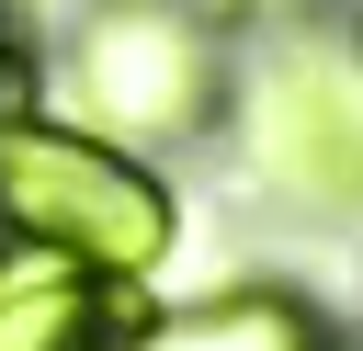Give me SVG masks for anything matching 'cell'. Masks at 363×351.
<instances>
[{
  "mask_svg": "<svg viewBox=\"0 0 363 351\" xmlns=\"http://www.w3.org/2000/svg\"><path fill=\"white\" fill-rule=\"evenodd\" d=\"M113 294L125 283H102L57 249H11L0 260V351H113Z\"/></svg>",
  "mask_w": 363,
  "mask_h": 351,
  "instance_id": "5b68a950",
  "label": "cell"
},
{
  "mask_svg": "<svg viewBox=\"0 0 363 351\" xmlns=\"http://www.w3.org/2000/svg\"><path fill=\"white\" fill-rule=\"evenodd\" d=\"M11 113H34V68H23L11 34H0V125H11Z\"/></svg>",
  "mask_w": 363,
  "mask_h": 351,
  "instance_id": "8992f818",
  "label": "cell"
},
{
  "mask_svg": "<svg viewBox=\"0 0 363 351\" xmlns=\"http://www.w3.org/2000/svg\"><path fill=\"white\" fill-rule=\"evenodd\" d=\"M57 102L68 125L113 136V147H182L227 113V34L193 0H91L68 23L57 57Z\"/></svg>",
  "mask_w": 363,
  "mask_h": 351,
  "instance_id": "7a4b0ae2",
  "label": "cell"
},
{
  "mask_svg": "<svg viewBox=\"0 0 363 351\" xmlns=\"http://www.w3.org/2000/svg\"><path fill=\"white\" fill-rule=\"evenodd\" d=\"M0 226L102 283H147L182 249V192L136 147H113L68 113H11L0 125Z\"/></svg>",
  "mask_w": 363,
  "mask_h": 351,
  "instance_id": "6da1fadb",
  "label": "cell"
},
{
  "mask_svg": "<svg viewBox=\"0 0 363 351\" xmlns=\"http://www.w3.org/2000/svg\"><path fill=\"white\" fill-rule=\"evenodd\" d=\"M113 351H329V306L295 283H227V294H193L170 317L125 328Z\"/></svg>",
  "mask_w": 363,
  "mask_h": 351,
  "instance_id": "277c9868",
  "label": "cell"
},
{
  "mask_svg": "<svg viewBox=\"0 0 363 351\" xmlns=\"http://www.w3.org/2000/svg\"><path fill=\"white\" fill-rule=\"evenodd\" d=\"M238 125H250V159H261V181H272L284 204H306V215H363V91H352V68L284 45V57H261Z\"/></svg>",
  "mask_w": 363,
  "mask_h": 351,
  "instance_id": "3957f363",
  "label": "cell"
}]
</instances>
